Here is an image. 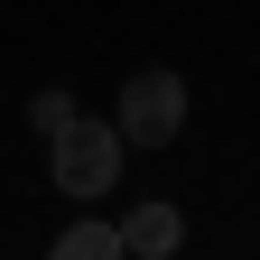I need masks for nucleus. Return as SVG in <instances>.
Listing matches in <instances>:
<instances>
[{"instance_id": "5", "label": "nucleus", "mask_w": 260, "mask_h": 260, "mask_svg": "<svg viewBox=\"0 0 260 260\" xmlns=\"http://www.w3.org/2000/svg\"><path fill=\"white\" fill-rule=\"evenodd\" d=\"M28 121H38V130H65V121H75V93H38V103H28Z\"/></svg>"}, {"instance_id": "1", "label": "nucleus", "mask_w": 260, "mask_h": 260, "mask_svg": "<svg viewBox=\"0 0 260 260\" xmlns=\"http://www.w3.org/2000/svg\"><path fill=\"white\" fill-rule=\"evenodd\" d=\"M121 121H65V130H47V168H56V195H112L121 186Z\"/></svg>"}, {"instance_id": "4", "label": "nucleus", "mask_w": 260, "mask_h": 260, "mask_svg": "<svg viewBox=\"0 0 260 260\" xmlns=\"http://www.w3.org/2000/svg\"><path fill=\"white\" fill-rule=\"evenodd\" d=\"M56 260H121V223H65Z\"/></svg>"}, {"instance_id": "3", "label": "nucleus", "mask_w": 260, "mask_h": 260, "mask_svg": "<svg viewBox=\"0 0 260 260\" xmlns=\"http://www.w3.org/2000/svg\"><path fill=\"white\" fill-rule=\"evenodd\" d=\"M168 251H186V214L168 205V195L130 205V223H121V260H168Z\"/></svg>"}, {"instance_id": "2", "label": "nucleus", "mask_w": 260, "mask_h": 260, "mask_svg": "<svg viewBox=\"0 0 260 260\" xmlns=\"http://www.w3.org/2000/svg\"><path fill=\"white\" fill-rule=\"evenodd\" d=\"M177 130H186V84L168 75V65H149V75L121 84V140L130 149H168Z\"/></svg>"}]
</instances>
